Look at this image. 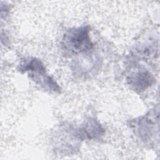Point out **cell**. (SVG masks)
Instances as JSON below:
<instances>
[{
  "label": "cell",
  "mask_w": 160,
  "mask_h": 160,
  "mask_svg": "<svg viewBox=\"0 0 160 160\" xmlns=\"http://www.w3.org/2000/svg\"><path fill=\"white\" fill-rule=\"evenodd\" d=\"M88 26H83L70 31L65 35L64 44L69 50L74 52H81L92 48Z\"/></svg>",
  "instance_id": "6da1fadb"
},
{
  "label": "cell",
  "mask_w": 160,
  "mask_h": 160,
  "mask_svg": "<svg viewBox=\"0 0 160 160\" xmlns=\"http://www.w3.org/2000/svg\"><path fill=\"white\" fill-rule=\"evenodd\" d=\"M21 69L24 70V71H31L34 72L31 74V75L34 76L35 78L34 79L39 81L40 84L48 86L51 90L56 91L59 89L58 84L53 81V79H51L50 76L46 74L45 68L39 60L33 58L25 65V67H22Z\"/></svg>",
  "instance_id": "7a4b0ae2"
},
{
  "label": "cell",
  "mask_w": 160,
  "mask_h": 160,
  "mask_svg": "<svg viewBox=\"0 0 160 160\" xmlns=\"http://www.w3.org/2000/svg\"><path fill=\"white\" fill-rule=\"evenodd\" d=\"M153 79L149 72L142 71L138 72L134 77L131 78L130 79V84H131L135 89L141 91L149 87Z\"/></svg>",
  "instance_id": "3957f363"
}]
</instances>
